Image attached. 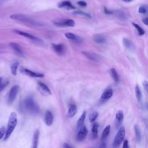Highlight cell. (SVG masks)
<instances>
[{
	"mask_svg": "<svg viewBox=\"0 0 148 148\" xmlns=\"http://www.w3.org/2000/svg\"><path fill=\"white\" fill-rule=\"evenodd\" d=\"M11 19L16 20L20 22H21L26 25L32 26V27H39L41 26L42 24L36 20H34L31 17L23 14H13L10 16Z\"/></svg>",
	"mask_w": 148,
	"mask_h": 148,
	"instance_id": "obj_1",
	"label": "cell"
},
{
	"mask_svg": "<svg viewBox=\"0 0 148 148\" xmlns=\"http://www.w3.org/2000/svg\"><path fill=\"white\" fill-rule=\"evenodd\" d=\"M17 123V114L16 112H13L10 113L9 117V120H8V126H7V129L5 134V140H7L12 133L13 132V130H14L16 125Z\"/></svg>",
	"mask_w": 148,
	"mask_h": 148,
	"instance_id": "obj_2",
	"label": "cell"
},
{
	"mask_svg": "<svg viewBox=\"0 0 148 148\" xmlns=\"http://www.w3.org/2000/svg\"><path fill=\"white\" fill-rule=\"evenodd\" d=\"M23 106L27 112L31 114H36L39 112V106L31 97H27L24 101Z\"/></svg>",
	"mask_w": 148,
	"mask_h": 148,
	"instance_id": "obj_3",
	"label": "cell"
},
{
	"mask_svg": "<svg viewBox=\"0 0 148 148\" xmlns=\"http://www.w3.org/2000/svg\"><path fill=\"white\" fill-rule=\"evenodd\" d=\"M125 128L124 127H121L119 131H117V133L114 138V139L113 142V146L114 147H117L119 146V145L121 143L123 142L124 136H125Z\"/></svg>",
	"mask_w": 148,
	"mask_h": 148,
	"instance_id": "obj_4",
	"label": "cell"
},
{
	"mask_svg": "<svg viewBox=\"0 0 148 148\" xmlns=\"http://www.w3.org/2000/svg\"><path fill=\"white\" fill-rule=\"evenodd\" d=\"M18 88H19L18 86L14 85L10 88L9 91V95H8V102L9 104L12 103L14 101L18 92Z\"/></svg>",
	"mask_w": 148,
	"mask_h": 148,
	"instance_id": "obj_5",
	"label": "cell"
},
{
	"mask_svg": "<svg viewBox=\"0 0 148 148\" xmlns=\"http://www.w3.org/2000/svg\"><path fill=\"white\" fill-rule=\"evenodd\" d=\"M38 90L39 92L45 96H48L51 94V92L49 88L45 84L42 82L38 83Z\"/></svg>",
	"mask_w": 148,
	"mask_h": 148,
	"instance_id": "obj_6",
	"label": "cell"
},
{
	"mask_svg": "<svg viewBox=\"0 0 148 148\" xmlns=\"http://www.w3.org/2000/svg\"><path fill=\"white\" fill-rule=\"evenodd\" d=\"M54 24L59 27H73L75 25V22L72 19H67L63 20L62 21L54 22Z\"/></svg>",
	"mask_w": 148,
	"mask_h": 148,
	"instance_id": "obj_7",
	"label": "cell"
},
{
	"mask_svg": "<svg viewBox=\"0 0 148 148\" xmlns=\"http://www.w3.org/2000/svg\"><path fill=\"white\" fill-rule=\"evenodd\" d=\"M87 133H88L87 128L86 127V125H84L83 124L82 127H80L79 130L77 132V137H76L77 140L78 141H82L86 137V136L87 135Z\"/></svg>",
	"mask_w": 148,
	"mask_h": 148,
	"instance_id": "obj_8",
	"label": "cell"
},
{
	"mask_svg": "<svg viewBox=\"0 0 148 148\" xmlns=\"http://www.w3.org/2000/svg\"><path fill=\"white\" fill-rule=\"evenodd\" d=\"M14 32L17 34H18V35H20L21 36H23L29 39H31L34 42H38V43H40V42H42L43 41L40 39V38H38V37H36L35 36H33L27 32H24V31H19V30H14Z\"/></svg>",
	"mask_w": 148,
	"mask_h": 148,
	"instance_id": "obj_9",
	"label": "cell"
},
{
	"mask_svg": "<svg viewBox=\"0 0 148 148\" xmlns=\"http://www.w3.org/2000/svg\"><path fill=\"white\" fill-rule=\"evenodd\" d=\"M21 72L29 76H31V77H43L45 76L44 74L43 73H37V72H34L32 71H30L29 69H28L27 68H24V69H21Z\"/></svg>",
	"mask_w": 148,
	"mask_h": 148,
	"instance_id": "obj_10",
	"label": "cell"
},
{
	"mask_svg": "<svg viewBox=\"0 0 148 148\" xmlns=\"http://www.w3.org/2000/svg\"><path fill=\"white\" fill-rule=\"evenodd\" d=\"M58 6L60 8H64L67 10H73L75 9V7L69 1H63L60 2L58 4Z\"/></svg>",
	"mask_w": 148,
	"mask_h": 148,
	"instance_id": "obj_11",
	"label": "cell"
},
{
	"mask_svg": "<svg viewBox=\"0 0 148 148\" xmlns=\"http://www.w3.org/2000/svg\"><path fill=\"white\" fill-rule=\"evenodd\" d=\"M52 47L54 51L59 55H63L65 52V47L63 44H52Z\"/></svg>",
	"mask_w": 148,
	"mask_h": 148,
	"instance_id": "obj_12",
	"label": "cell"
},
{
	"mask_svg": "<svg viewBox=\"0 0 148 148\" xmlns=\"http://www.w3.org/2000/svg\"><path fill=\"white\" fill-rule=\"evenodd\" d=\"M113 94V90L112 88H108L103 92V94L101 97V99L102 101H106L110 99L112 97Z\"/></svg>",
	"mask_w": 148,
	"mask_h": 148,
	"instance_id": "obj_13",
	"label": "cell"
},
{
	"mask_svg": "<svg viewBox=\"0 0 148 148\" xmlns=\"http://www.w3.org/2000/svg\"><path fill=\"white\" fill-rule=\"evenodd\" d=\"M45 122L47 126H50L53 122V116L50 111H47L45 116Z\"/></svg>",
	"mask_w": 148,
	"mask_h": 148,
	"instance_id": "obj_14",
	"label": "cell"
},
{
	"mask_svg": "<svg viewBox=\"0 0 148 148\" xmlns=\"http://www.w3.org/2000/svg\"><path fill=\"white\" fill-rule=\"evenodd\" d=\"M9 46L13 49V50L16 51L20 56H21V57H24V54L21 50V49L20 48V46L17 44V43H14V42H11L9 43Z\"/></svg>",
	"mask_w": 148,
	"mask_h": 148,
	"instance_id": "obj_15",
	"label": "cell"
},
{
	"mask_svg": "<svg viewBox=\"0 0 148 148\" xmlns=\"http://www.w3.org/2000/svg\"><path fill=\"white\" fill-rule=\"evenodd\" d=\"M82 53L86 57L88 60L92 61H98L99 60V57L95 53L87 52V51H83Z\"/></svg>",
	"mask_w": 148,
	"mask_h": 148,
	"instance_id": "obj_16",
	"label": "cell"
},
{
	"mask_svg": "<svg viewBox=\"0 0 148 148\" xmlns=\"http://www.w3.org/2000/svg\"><path fill=\"white\" fill-rule=\"evenodd\" d=\"M77 110V106L76 105H75V104L71 105L69 106V110H68V112L67 113L68 117L71 118V117H73L75 115V114L76 113Z\"/></svg>",
	"mask_w": 148,
	"mask_h": 148,
	"instance_id": "obj_17",
	"label": "cell"
},
{
	"mask_svg": "<svg viewBox=\"0 0 148 148\" xmlns=\"http://www.w3.org/2000/svg\"><path fill=\"white\" fill-rule=\"evenodd\" d=\"M39 131L38 130H36L34 132L33 139H32V147L36 148L38 147V143L39 140Z\"/></svg>",
	"mask_w": 148,
	"mask_h": 148,
	"instance_id": "obj_18",
	"label": "cell"
},
{
	"mask_svg": "<svg viewBox=\"0 0 148 148\" xmlns=\"http://www.w3.org/2000/svg\"><path fill=\"white\" fill-rule=\"evenodd\" d=\"M110 75L113 78V79L114 80V81L116 83H119L120 81V77H119V75L118 74V73L117 72L116 70L114 68H111L110 69Z\"/></svg>",
	"mask_w": 148,
	"mask_h": 148,
	"instance_id": "obj_19",
	"label": "cell"
},
{
	"mask_svg": "<svg viewBox=\"0 0 148 148\" xmlns=\"http://www.w3.org/2000/svg\"><path fill=\"white\" fill-rule=\"evenodd\" d=\"M123 42L124 45L126 48H127L129 50H133L134 49V45L133 43L128 39L124 38L123 40Z\"/></svg>",
	"mask_w": 148,
	"mask_h": 148,
	"instance_id": "obj_20",
	"label": "cell"
},
{
	"mask_svg": "<svg viewBox=\"0 0 148 148\" xmlns=\"http://www.w3.org/2000/svg\"><path fill=\"white\" fill-rule=\"evenodd\" d=\"M86 117V112L84 111V112H83V113H82V114L81 115V116L80 117V118L79 119V120L77 121V128H80L84 124V122Z\"/></svg>",
	"mask_w": 148,
	"mask_h": 148,
	"instance_id": "obj_21",
	"label": "cell"
},
{
	"mask_svg": "<svg viewBox=\"0 0 148 148\" xmlns=\"http://www.w3.org/2000/svg\"><path fill=\"white\" fill-rule=\"evenodd\" d=\"M18 64H19L18 62L16 61V62H13L10 66V72H11L12 74L14 76L17 75V71Z\"/></svg>",
	"mask_w": 148,
	"mask_h": 148,
	"instance_id": "obj_22",
	"label": "cell"
},
{
	"mask_svg": "<svg viewBox=\"0 0 148 148\" xmlns=\"http://www.w3.org/2000/svg\"><path fill=\"white\" fill-rule=\"evenodd\" d=\"M65 36L66 38L69 39H71V40H73L75 41H76V42H79L80 41V38L76 36L75 34L71 33V32H67V33H65Z\"/></svg>",
	"mask_w": 148,
	"mask_h": 148,
	"instance_id": "obj_23",
	"label": "cell"
},
{
	"mask_svg": "<svg viewBox=\"0 0 148 148\" xmlns=\"http://www.w3.org/2000/svg\"><path fill=\"white\" fill-rule=\"evenodd\" d=\"M94 40L95 42L99 43V44H102V43H105L106 42L105 38L102 35L95 36L94 38Z\"/></svg>",
	"mask_w": 148,
	"mask_h": 148,
	"instance_id": "obj_24",
	"label": "cell"
},
{
	"mask_svg": "<svg viewBox=\"0 0 148 148\" xmlns=\"http://www.w3.org/2000/svg\"><path fill=\"white\" fill-rule=\"evenodd\" d=\"M110 125H107L103 130L102 134V136H101V139L102 140H104L108 136L110 132Z\"/></svg>",
	"mask_w": 148,
	"mask_h": 148,
	"instance_id": "obj_25",
	"label": "cell"
},
{
	"mask_svg": "<svg viewBox=\"0 0 148 148\" xmlns=\"http://www.w3.org/2000/svg\"><path fill=\"white\" fill-rule=\"evenodd\" d=\"M135 94L138 101L139 102H140L142 100V92L139 86L137 84L135 86Z\"/></svg>",
	"mask_w": 148,
	"mask_h": 148,
	"instance_id": "obj_26",
	"label": "cell"
},
{
	"mask_svg": "<svg viewBox=\"0 0 148 148\" xmlns=\"http://www.w3.org/2000/svg\"><path fill=\"white\" fill-rule=\"evenodd\" d=\"M91 131H92L93 138H96L98 136V124L97 123H94L92 125Z\"/></svg>",
	"mask_w": 148,
	"mask_h": 148,
	"instance_id": "obj_27",
	"label": "cell"
},
{
	"mask_svg": "<svg viewBox=\"0 0 148 148\" xmlns=\"http://www.w3.org/2000/svg\"><path fill=\"white\" fill-rule=\"evenodd\" d=\"M134 130H135L136 139L138 140V141H140L141 139V132H140L139 127L137 125H135L134 127Z\"/></svg>",
	"mask_w": 148,
	"mask_h": 148,
	"instance_id": "obj_28",
	"label": "cell"
},
{
	"mask_svg": "<svg viewBox=\"0 0 148 148\" xmlns=\"http://www.w3.org/2000/svg\"><path fill=\"white\" fill-rule=\"evenodd\" d=\"M132 24L133 26H134V27L136 29V30L138 31V34H139V35H144V34H145V31L142 29V28H141L138 24H136V23H132Z\"/></svg>",
	"mask_w": 148,
	"mask_h": 148,
	"instance_id": "obj_29",
	"label": "cell"
},
{
	"mask_svg": "<svg viewBox=\"0 0 148 148\" xmlns=\"http://www.w3.org/2000/svg\"><path fill=\"white\" fill-rule=\"evenodd\" d=\"M139 13L142 14L148 13V6L147 5H142L139 7L138 10Z\"/></svg>",
	"mask_w": 148,
	"mask_h": 148,
	"instance_id": "obj_30",
	"label": "cell"
},
{
	"mask_svg": "<svg viewBox=\"0 0 148 148\" xmlns=\"http://www.w3.org/2000/svg\"><path fill=\"white\" fill-rule=\"evenodd\" d=\"M98 116V113L97 112H93L92 113H91L90 114V116H89V120L90 122H93L97 118Z\"/></svg>",
	"mask_w": 148,
	"mask_h": 148,
	"instance_id": "obj_31",
	"label": "cell"
},
{
	"mask_svg": "<svg viewBox=\"0 0 148 148\" xmlns=\"http://www.w3.org/2000/svg\"><path fill=\"white\" fill-rule=\"evenodd\" d=\"M116 118L119 121H121L123 120L124 118V114L122 110H119L116 114Z\"/></svg>",
	"mask_w": 148,
	"mask_h": 148,
	"instance_id": "obj_32",
	"label": "cell"
},
{
	"mask_svg": "<svg viewBox=\"0 0 148 148\" xmlns=\"http://www.w3.org/2000/svg\"><path fill=\"white\" fill-rule=\"evenodd\" d=\"M74 14H79V15H82V16H86V17H87L88 18H91V16L90 14H89L88 13H87L86 12H82V11H75L73 12Z\"/></svg>",
	"mask_w": 148,
	"mask_h": 148,
	"instance_id": "obj_33",
	"label": "cell"
},
{
	"mask_svg": "<svg viewBox=\"0 0 148 148\" xmlns=\"http://www.w3.org/2000/svg\"><path fill=\"white\" fill-rule=\"evenodd\" d=\"M8 84V81H5L2 82V79L0 77V91H2Z\"/></svg>",
	"mask_w": 148,
	"mask_h": 148,
	"instance_id": "obj_34",
	"label": "cell"
},
{
	"mask_svg": "<svg viewBox=\"0 0 148 148\" xmlns=\"http://www.w3.org/2000/svg\"><path fill=\"white\" fill-rule=\"evenodd\" d=\"M6 132V130L4 127H2L1 128H0V139L2 138V136L5 135Z\"/></svg>",
	"mask_w": 148,
	"mask_h": 148,
	"instance_id": "obj_35",
	"label": "cell"
},
{
	"mask_svg": "<svg viewBox=\"0 0 148 148\" xmlns=\"http://www.w3.org/2000/svg\"><path fill=\"white\" fill-rule=\"evenodd\" d=\"M77 4L80 6H82V7H86L87 4V3L85 2V1H78L77 2Z\"/></svg>",
	"mask_w": 148,
	"mask_h": 148,
	"instance_id": "obj_36",
	"label": "cell"
},
{
	"mask_svg": "<svg viewBox=\"0 0 148 148\" xmlns=\"http://www.w3.org/2000/svg\"><path fill=\"white\" fill-rule=\"evenodd\" d=\"M143 86L145 88V89L147 91V92H148V82L146 80H144L143 82Z\"/></svg>",
	"mask_w": 148,
	"mask_h": 148,
	"instance_id": "obj_37",
	"label": "cell"
},
{
	"mask_svg": "<svg viewBox=\"0 0 148 148\" xmlns=\"http://www.w3.org/2000/svg\"><path fill=\"white\" fill-rule=\"evenodd\" d=\"M123 147V148H128V142L127 140H125L124 141Z\"/></svg>",
	"mask_w": 148,
	"mask_h": 148,
	"instance_id": "obj_38",
	"label": "cell"
},
{
	"mask_svg": "<svg viewBox=\"0 0 148 148\" xmlns=\"http://www.w3.org/2000/svg\"><path fill=\"white\" fill-rule=\"evenodd\" d=\"M104 12L106 13V14H112L113 12L110 11V10H109L107 8H104Z\"/></svg>",
	"mask_w": 148,
	"mask_h": 148,
	"instance_id": "obj_39",
	"label": "cell"
},
{
	"mask_svg": "<svg viewBox=\"0 0 148 148\" xmlns=\"http://www.w3.org/2000/svg\"><path fill=\"white\" fill-rule=\"evenodd\" d=\"M142 22H143L145 24L148 25V17L143 18V19H142Z\"/></svg>",
	"mask_w": 148,
	"mask_h": 148,
	"instance_id": "obj_40",
	"label": "cell"
},
{
	"mask_svg": "<svg viewBox=\"0 0 148 148\" xmlns=\"http://www.w3.org/2000/svg\"><path fill=\"white\" fill-rule=\"evenodd\" d=\"M63 147H65V148H70V147H71V146H69V145L68 144H67V143H64V145H63Z\"/></svg>",
	"mask_w": 148,
	"mask_h": 148,
	"instance_id": "obj_41",
	"label": "cell"
},
{
	"mask_svg": "<svg viewBox=\"0 0 148 148\" xmlns=\"http://www.w3.org/2000/svg\"><path fill=\"white\" fill-rule=\"evenodd\" d=\"M8 1H9V0H0V4H2V3H4V2H5Z\"/></svg>",
	"mask_w": 148,
	"mask_h": 148,
	"instance_id": "obj_42",
	"label": "cell"
},
{
	"mask_svg": "<svg viewBox=\"0 0 148 148\" xmlns=\"http://www.w3.org/2000/svg\"><path fill=\"white\" fill-rule=\"evenodd\" d=\"M123 1H124V2H130L132 1V0H123Z\"/></svg>",
	"mask_w": 148,
	"mask_h": 148,
	"instance_id": "obj_43",
	"label": "cell"
}]
</instances>
